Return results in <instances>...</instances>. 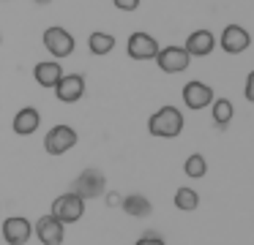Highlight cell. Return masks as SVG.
Returning <instances> with one entry per match:
<instances>
[{
	"label": "cell",
	"instance_id": "1",
	"mask_svg": "<svg viewBox=\"0 0 254 245\" xmlns=\"http://www.w3.org/2000/svg\"><path fill=\"white\" fill-rule=\"evenodd\" d=\"M183 125H186V120H183V112L178 106H161L156 109L153 114H150L148 120V131L150 136H159V139H175V136H181Z\"/></svg>",
	"mask_w": 254,
	"mask_h": 245
},
{
	"label": "cell",
	"instance_id": "2",
	"mask_svg": "<svg viewBox=\"0 0 254 245\" xmlns=\"http://www.w3.org/2000/svg\"><path fill=\"white\" fill-rule=\"evenodd\" d=\"M104 191H107V177H104V172L96 169V166L82 169V172L77 174V180L71 183V194H77L79 199H85V201L104 196Z\"/></svg>",
	"mask_w": 254,
	"mask_h": 245
},
{
	"label": "cell",
	"instance_id": "3",
	"mask_svg": "<svg viewBox=\"0 0 254 245\" xmlns=\"http://www.w3.org/2000/svg\"><path fill=\"white\" fill-rule=\"evenodd\" d=\"M41 41H44V49L52 54V60L71 57L74 49H77V41H74V36L66 30V27H61V25L47 27L44 36H41Z\"/></svg>",
	"mask_w": 254,
	"mask_h": 245
},
{
	"label": "cell",
	"instance_id": "4",
	"mask_svg": "<svg viewBox=\"0 0 254 245\" xmlns=\"http://www.w3.org/2000/svg\"><path fill=\"white\" fill-rule=\"evenodd\" d=\"M77 139L79 136H77V131H74L71 125L58 123L44 134V150L50 152V155H66L68 150H74Z\"/></svg>",
	"mask_w": 254,
	"mask_h": 245
},
{
	"label": "cell",
	"instance_id": "5",
	"mask_svg": "<svg viewBox=\"0 0 254 245\" xmlns=\"http://www.w3.org/2000/svg\"><path fill=\"white\" fill-rule=\"evenodd\" d=\"M52 215L61 223H77L85 215V199H79L77 194L66 191V194H61L52 201Z\"/></svg>",
	"mask_w": 254,
	"mask_h": 245
},
{
	"label": "cell",
	"instance_id": "6",
	"mask_svg": "<svg viewBox=\"0 0 254 245\" xmlns=\"http://www.w3.org/2000/svg\"><path fill=\"white\" fill-rule=\"evenodd\" d=\"M33 237L41 245H63V240H66V223H61L52 212L50 215H41L33 223Z\"/></svg>",
	"mask_w": 254,
	"mask_h": 245
},
{
	"label": "cell",
	"instance_id": "7",
	"mask_svg": "<svg viewBox=\"0 0 254 245\" xmlns=\"http://www.w3.org/2000/svg\"><path fill=\"white\" fill-rule=\"evenodd\" d=\"M153 60L164 74H183V71L189 68V63H191V57H189L186 49L175 47V44H172V47H161Z\"/></svg>",
	"mask_w": 254,
	"mask_h": 245
},
{
	"label": "cell",
	"instance_id": "8",
	"mask_svg": "<svg viewBox=\"0 0 254 245\" xmlns=\"http://www.w3.org/2000/svg\"><path fill=\"white\" fill-rule=\"evenodd\" d=\"M0 234L8 245H28V240L33 237V223L25 215H8L0 226Z\"/></svg>",
	"mask_w": 254,
	"mask_h": 245
},
{
	"label": "cell",
	"instance_id": "9",
	"mask_svg": "<svg viewBox=\"0 0 254 245\" xmlns=\"http://www.w3.org/2000/svg\"><path fill=\"white\" fill-rule=\"evenodd\" d=\"M159 49H161L159 41H156L150 33H145V30L131 33L128 41H126V52H128L131 60H153L156 54H159Z\"/></svg>",
	"mask_w": 254,
	"mask_h": 245
},
{
	"label": "cell",
	"instance_id": "10",
	"mask_svg": "<svg viewBox=\"0 0 254 245\" xmlns=\"http://www.w3.org/2000/svg\"><path fill=\"white\" fill-rule=\"evenodd\" d=\"M219 47L224 49L227 54H243L252 47V33L241 25H227L219 36Z\"/></svg>",
	"mask_w": 254,
	"mask_h": 245
},
{
	"label": "cell",
	"instance_id": "11",
	"mask_svg": "<svg viewBox=\"0 0 254 245\" xmlns=\"http://www.w3.org/2000/svg\"><path fill=\"white\" fill-rule=\"evenodd\" d=\"M181 96H183V103H186L189 109H194V112L210 106V103H213V98H216V96H213V87L205 85V82H199V79L186 82Z\"/></svg>",
	"mask_w": 254,
	"mask_h": 245
},
{
	"label": "cell",
	"instance_id": "12",
	"mask_svg": "<svg viewBox=\"0 0 254 245\" xmlns=\"http://www.w3.org/2000/svg\"><path fill=\"white\" fill-rule=\"evenodd\" d=\"M85 76L82 74H63L61 82H58L52 90H55V98L61 103H77L79 98L85 96Z\"/></svg>",
	"mask_w": 254,
	"mask_h": 245
},
{
	"label": "cell",
	"instance_id": "13",
	"mask_svg": "<svg viewBox=\"0 0 254 245\" xmlns=\"http://www.w3.org/2000/svg\"><path fill=\"white\" fill-rule=\"evenodd\" d=\"M183 49L189 52V57H208V54L216 49V36L210 30H205V27H199V30L189 33Z\"/></svg>",
	"mask_w": 254,
	"mask_h": 245
},
{
	"label": "cell",
	"instance_id": "14",
	"mask_svg": "<svg viewBox=\"0 0 254 245\" xmlns=\"http://www.w3.org/2000/svg\"><path fill=\"white\" fill-rule=\"evenodd\" d=\"M39 125H41V112H39V109H36V106H22L17 114H14L11 128H14V134H17V136H30V134L39 131Z\"/></svg>",
	"mask_w": 254,
	"mask_h": 245
},
{
	"label": "cell",
	"instance_id": "15",
	"mask_svg": "<svg viewBox=\"0 0 254 245\" xmlns=\"http://www.w3.org/2000/svg\"><path fill=\"white\" fill-rule=\"evenodd\" d=\"M63 76V65L58 63V60H41V63H36L33 68V79L39 87H47V90H52V87L61 82Z\"/></svg>",
	"mask_w": 254,
	"mask_h": 245
},
{
	"label": "cell",
	"instance_id": "16",
	"mask_svg": "<svg viewBox=\"0 0 254 245\" xmlns=\"http://www.w3.org/2000/svg\"><path fill=\"white\" fill-rule=\"evenodd\" d=\"M121 210L131 218H148L153 212V204H150V199L145 194H126L121 201Z\"/></svg>",
	"mask_w": 254,
	"mask_h": 245
},
{
	"label": "cell",
	"instance_id": "17",
	"mask_svg": "<svg viewBox=\"0 0 254 245\" xmlns=\"http://www.w3.org/2000/svg\"><path fill=\"white\" fill-rule=\"evenodd\" d=\"M210 114H213L216 128H227V125L232 123V117H235V106H232L230 98H213V103H210Z\"/></svg>",
	"mask_w": 254,
	"mask_h": 245
},
{
	"label": "cell",
	"instance_id": "18",
	"mask_svg": "<svg viewBox=\"0 0 254 245\" xmlns=\"http://www.w3.org/2000/svg\"><path fill=\"white\" fill-rule=\"evenodd\" d=\"M88 49H90V54H96V57H104V54H110L112 49H115V36H112V33L93 30L88 36Z\"/></svg>",
	"mask_w": 254,
	"mask_h": 245
},
{
	"label": "cell",
	"instance_id": "19",
	"mask_svg": "<svg viewBox=\"0 0 254 245\" xmlns=\"http://www.w3.org/2000/svg\"><path fill=\"white\" fill-rule=\"evenodd\" d=\"M175 207L183 212H191L199 207V194L194 188H189V185H183V188L175 191Z\"/></svg>",
	"mask_w": 254,
	"mask_h": 245
},
{
	"label": "cell",
	"instance_id": "20",
	"mask_svg": "<svg viewBox=\"0 0 254 245\" xmlns=\"http://www.w3.org/2000/svg\"><path fill=\"white\" fill-rule=\"evenodd\" d=\"M183 172H186V177H191V180L205 177V174H208V161H205V155L191 152V155L186 158V163H183Z\"/></svg>",
	"mask_w": 254,
	"mask_h": 245
},
{
	"label": "cell",
	"instance_id": "21",
	"mask_svg": "<svg viewBox=\"0 0 254 245\" xmlns=\"http://www.w3.org/2000/svg\"><path fill=\"white\" fill-rule=\"evenodd\" d=\"M134 245H167V243H164V237H161L159 232H145Z\"/></svg>",
	"mask_w": 254,
	"mask_h": 245
},
{
	"label": "cell",
	"instance_id": "22",
	"mask_svg": "<svg viewBox=\"0 0 254 245\" xmlns=\"http://www.w3.org/2000/svg\"><path fill=\"white\" fill-rule=\"evenodd\" d=\"M118 11H137L139 8V0H112Z\"/></svg>",
	"mask_w": 254,
	"mask_h": 245
},
{
	"label": "cell",
	"instance_id": "23",
	"mask_svg": "<svg viewBox=\"0 0 254 245\" xmlns=\"http://www.w3.org/2000/svg\"><path fill=\"white\" fill-rule=\"evenodd\" d=\"M243 96H246L249 103H254V71L246 76V87H243Z\"/></svg>",
	"mask_w": 254,
	"mask_h": 245
},
{
	"label": "cell",
	"instance_id": "24",
	"mask_svg": "<svg viewBox=\"0 0 254 245\" xmlns=\"http://www.w3.org/2000/svg\"><path fill=\"white\" fill-rule=\"evenodd\" d=\"M104 201H107V207H121V201H123V196L118 194V191H110V194L104 196Z\"/></svg>",
	"mask_w": 254,
	"mask_h": 245
},
{
	"label": "cell",
	"instance_id": "25",
	"mask_svg": "<svg viewBox=\"0 0 254 245\" xmlns=\"http://www.w3.org/2000/svg\"><path fill=\"white\" fill-rule=\"evenodd\" d=\"M33 3H36V5H50L52 0H33Z\"/></svg>",
	"mask_w": 254,
	"mask_h": 245
},
{
	"label": "cell",
	"instance_id": "26",
	"mask_svg": "<svg viewBox=\"0 0 254 245\" xmlns=\"http://www.w3.org/2000/svg\"><path fill=\"white\" fill-rule=\"evenodd\" d=\"M0 44H3V33H0Z\"/></svg>",
	"mask_w": 254,
	"mask_h": 245
},
{
	"label": "cell",
	"instance_id": "27",
	"mask_svg": "<svg viewBox=\"0 0 254 245\" xmlns=\"http://www.w3.org/2000/svg\"><path fill=\"white\" fill-rule=\"evenodd\" d=\"M0 3H8V0H0Z\"/></svg>",
	"mask_w": 254,
	"mask_h": 245
}]
</instances>
